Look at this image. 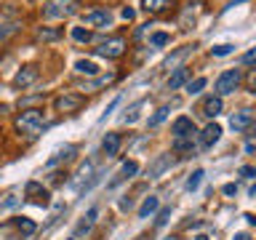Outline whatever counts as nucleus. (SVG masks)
<instances>
[{"instance_id": "nucleus-1", "label": "nucleus", "mask_w": 256, "mask_h": 240, "mask_svg": "<svg viewBox=\"0 0 256 240\" xmlns=\"http://www.w3.org/2000/svg\"><path fill=\"white\" fill-rule=\"evenodd\" d=\"M16 131L30 136V139H35L40 136V131L46 128V120H43V110H22L19 115H16Z\"/></svg>"}, {"instance_id": "nucleus-2", "label": "nucleus", "mask_w": 256, "mask_h": 240, "mask_svg": "<svg viewBox=\"0 0 256 240\" xmlns=\"http://www.w3.org/2000/svg\"><path fill=\"white\" fill-rule=\"evenodd\" d=\"M80 11V0H48L43 8V19H70Z\"/></svg>"}, {"instance_id": "nucleus-3", "label": "nucleus", "mask_w": 256, "mask_h": 240, "mask_svg": "<svg viewBox=\"0 0 256 240\" xmlns=\"http://www.w3.org/2000/svg\"><path fill=\"white\" fill-rule=\"evenodd\" d=\"M54 107H56V112H62V115H75V112H80L86 107V96L78 94V91H62L54 99Z\"/></svg>"}, {"instance_id": "nucleus-4", "label": "nucleus", "mask_w": 256, "mask_h": 240, "mask_svg": "<svg viewBox=\"0 0 256 240\" xmlns=\"http://www.w3.org/2000/svg\"><path fill=\"white\" fill-rule=\"evenodd\" d=\"M240 80H243V75H240V70H224L219 78H216V96H227V94H235L240 88Z\"/></svg>"}, {"instance_id": "nucleus-5", "label": "nucleus", "mask_w": 256, "mask_h": 240, "mask_svg": "<svg viewBox=\"0 0 256 240\" xmlns=\"http://www.w3.org/2000/svg\"><path fill=\"white\" fill-rule=\"evenodd\" d=\"M126 38H110V40H104V43H99L94 48V54L96 56H102V59H120V56L126 54Z\"/></svg>"}, {"instance_id": "nucleus-6", "label": "nucleus", "mask_w": 256, "mask_h": 240, "mask_svg": "<svg viewBox=\"0 0 256 240\" xmlns=\"http://www.w3.org/2000/svg\"><path fill=\"white\" fill-rule=\"evenodd\" d=\"M24 200L38 208H46L51 206V192H48L40 182H27V187H24Z\"/></svg>"}, {"instance_id": "nucleus-7", "label": "nucleus", "mask_w": 256, "mask_h": 240, "mask_svg": "<svg viewBox=\"0 0 256 240\" xmlns=\"http://www.w3.org/2000/svg\"><path fill=\"white\" fill-rule=\"evenodd\" d=\"M83 24L91 30H107L112 27V11L110 8H94V11L83 14Z\"/></svg>"}, {"instance_id": "nucleus-8", "label": "nucleus", "mask_w": 256, "mask_h": 240, "mask_svg": "<svg viewBox=\"0 0 256 240\" xmlns=\"http://www.w3.org/2000/svg\"><path fill=\"white\" fill-rule=\"evenodd\" d=\"M38 78H40V70L35 64H24V67L14 75V88H30Z\"/></svg>"}, {"instance_id": "nucleus-9", "label": "nucleus", "mask_w": 256, "mask_h": 240, "mask_svg": "<svg viewBox=\"0 0 256 240\" xmlns=\"http://www.w3.org/2000/svg\"><path fill=\"white\" fill-rule=\"evenodd\" d=\"M171 134H174V139H190V136H195L198 131H195V123H192V118L182 115V118L174 120Z\"/></svg>"}, {"instance_id": "nucleus-10", "label": "nucleus", "mask_w": 256, "mask_h": 240, "mask_svg": "<svg viewBox=\"0 0 256 240\" xmlns=\"http://www.w3.org/2000/svg\"><path fill=\"white\" fill-rule=\"evenodd\" d=\"M195 51V46H182V48H176L174 54H168L166 59H163V64H160V70H176L179 64L187 59V56Z\"/></svg>"}, {"instance_id": "nucleus-11", "label": "nucleus", "mask_w": 256, "mask_h": 240, "mask_svg": "<svg viewBox=\"0 0 256 240\" xmlns=\"http://www.w3.org/2000/svg\"><path fill=\"white\" fill-rule=\"evenodd\" d=\"M251 123H254V110H240V112H235V115L230 118V128H232L235 134L248 131V128H251Z\"/></svg>"}, {"instance_id": "nucleus-12", "label": "nucleus", "mask_w": 256, "mask_h": 240, "mask_svg": "<svg viewBox=\"0 0 256 240\" xmlns=\"http://www.w3.org/2000/svg\"><path fill=\"white\" fill-rule=\"evenodd\" d=\"M219 136H222V126L208 123L203 131H200V147H203V150H211L214 144L219 142Z\"/></svg>"}, {"instance_id": "nucleus-13", "label": "nucleus", "mask_w": 256, "mask_h": 240, "mask_svg": "<svg viewBox=\"0 0 256 240\" xmlns=\"http://www.w3.org/2000/svg\"><path fill=\"white\" fill-rule=\"evenodd\" d=\"M174 6H176V0H142V8L152 16H160V14L171 11Z\"/></svg>"}, {"instance_id": "nucleus-14", "label": "nucleus", "mask_w": 256, "mask_h": 240, "mask_svg": "<svg viewBox=\"0 0 256 240\" xmlns=\"http://www.w3.org/2000/svg\"><path fill=\"white\" fill-rule=\"evenodd\" d=\"M120 144H123V136H120V134H115V131H110V134L102 139V152H104L107 158H112V155H118Z\"/></svg>"}, {"instance_id": "nucleus-15", "label": "nucleus", "mask_w": 256, "mask_h": 240, "mask_svg": "<svg viewBox=\"0 0 256 240\" xmlns=\"http://www.w3.org/2000/svg\"><path fill=\"white\" fill-rule=\"evenodd\" d=\"M222 96H208V99L203 102V107H200V112H203L206 118H216V115H222Z\"/></svg>"}, {"instance_id": "nucleus-16", "label": "nucleus", "mask_w": 256, "mask_h": 240, "mask_svg": "<svg viewBox=\"0 0 256 240\" xmlns=\"http://www.w3.org/2000/svg\"><path fill=\"white\" fill-rule=\"evenodd\" d=\"M190 78V67H176L174 75L168 78V91H176V88H182L184 83H187Z\"/></svg>"}, {"instance_id": "nucleus-17", "label": "nucleus", "mask_w": 256, "mask_h": 240, "mask_svg": "<svg viewBox=\"0 0 256 240\" xmlns=\"http://www.w3.org/2000/svg\"><path fill=\"white\" fill-rule=\"evenodd\" d=\"M19 30H22V22H3V24H0V46L8 43V40H11Z\"/></svg>"}, {"instance_id": "nucleus-18", "label": "nucleus", "mask_w": 256, "mask_h": 240, "mask_svg": "<svg viewBox=\"0 0 256 240\" xmlns=\"http://www.w3.org/2000/svg\"><path fill=\"white\" fill-rule=\"evenodd\" d=\"M75 72L78 75H86V78H96L99 75V67H96L94 62H88V59H78L75 62Z\"/></svg>"}, {"instance_id": "nucleus-19", "label": "nucleus", "mask_w": 256, "mask_h": 240, "mask_svg": "<svg viewBox=\"0 0 256 240\" xmlns=\"http://www.w3.org/2000/svg\"><path fill=\"white\" fill-rule=\"evenodd\" d=\"M171 163H174L171 155H160V158L155 160V163H152V168H150V179H158V176L163 174L166 168H171Z\"/></svg>"}, {"instance_id": "nucleus-20", "label": "nucleus", "mask_w": 256, "mask_h": 240, "mask_svg": "<svg viewBox=\"0 0 256 240\" xmlns=\"http://www.w3.org/2000/svg\"><path fill=\"white\" fill-rule=\"evenodd\" d=\"M62 35H64V32L54 30V27H38V32H35V38L43 40V43H54V40H59Z\"/></svg>"}, {"instance_id": "nucleus-21", "label": "nucleus", "mask_w": 256, "mask_h": 240, "mask_svg": "<svg viewBox=\"0 0 256 240\" xmlns=\"http://www.w3.org/2000/svg\"><path fill=\"white\" fill-rule=\"evenodd\" d=\"M139 171V163L136 160H128V163H123V168L118 171V179L112 182V184H120V182H126V179H131V176Z\"/></svg>"}, {"instance_id": "nucleus-22", "label": "nucleus", "mask_w": 256, "mask_h": 240, "mask_svg": "<svg viewBox=\"0 0 256 240\" xmlns=\"http://www.w3.org/2000/svg\"><path fill=\"white\" fill-rule=\"evenodd\" d=\"M158 206H160V200H158L155 195H150V198L142 203V208H139V219H147V216H152V214L158 211Z\"/></svg>"}, {"instance_id": "nucleus-23", "label": "nucleus", "mask_w": 256, "mask_h": 240, "mask_svg": "<svg viewBox=\"0 0 256 240\" xmlns=\"http://www.w3.org/2000/svg\"><path fill=\"white\" fill-rule=\"evenodd\" d=\"M96 216H99V208H91V211H88V216H86V222H80V224H78V235H83V232H88V230L94 227Z\"/></svg>"}, {"instance_id": "nucleus-24", "label": "nucleus", "mask_w": 256, "mask_h": 240, "mask_svg": "<svg viewBox=\"0 0 256 240\" xmlns=\"http://www.w3.org/2000/svg\"><path fill=\"white\" fill-rule=\"evenodd\" d=\"M144 104H147V102L142 99V102H136L131 110H126V115H123V123H136V120H139V110L144 107Z\"/></svg>"}, {"instance_id": "nucleus-25", "label": "nucleus", "mask_w": 256, "mask_h": 240, "mask_svg": "<svg viewBox=\"0 0 256 240\" xmlns=\"http://www.w3.org/2000/svg\"><path fill=\"white\" fill-rule=\"evenodd\" d=\"M168 112H171V107H168V104H163V107H160V110L155 112V115L150 118V128H158V126L168 118Z\"/></svg>"}, {"instance_id": "nucleus-26", "label": "nucleus", "mask_w": 256, "mask_h": 240, "mask_svg": "<svg viewBox=\"0 0 256 240\" xmlns=\"http://www.w3.org/2000/svg\"><path fill=\"white\" fill-rule=\"evenodd\" d=\"M91 30H83V27H72V40H78V43H91Z\"/></svg>"}, {"instance_id": "nucleus-27", "label": "nucleus", "mask_w": 256, "mask_h": 240, "mask_svg": "<svg viewBox=\"0 0 256 240\" xmlns=\"http://www.w3.org/2000/svg\"><path fill=\"white\" fill-rule=\"evenodd\" d=\"M192 139H195V136H190V139H176L174 150L176 152H192V150H195V142H192Z\"/></svg>"}, {"instance_id": "nucleus-28", "label": "nucleus", "mask_w": 256, "mask_h": 240, "mask_svg": "<svg viewBox=\"0 0 256 240\" xmlns=\"http://www.w3.org/2000/svg\"><path fill=\"white\" fill-rule=\"evenodd\" d=\"M112 80H115V75H102V78H96L94 83H88L83 88H86V91H96V88H102V86H110Z\"/></svg>"}, {"instance_id": "nucleus-29", "label": "nucleus", "mask_w": 256, "mask_h": 240, "mask_svg": "<svg viewBox=\"0 0 256 240\" xmlns=\"http://www.w3.org/2000/svg\"><path fill=\"white\" fill-rule=\"evenodd\" d=\"M16 227H19L24 235H32V232L38 230V227H35V222H30L27 216H19V219H16Z\"/></svg>"}, {"instance_id": "nucleus-30", "label": "nucleus", "mask_w": 256, "mask_h": 240, "mask_svg": "<svg viewBox=\"0 0 256 240\" xmlns=\"http://www.w3.org/2000/svg\"><path fill=\"white\" fill-rule=\"evenodd\" d=\"M168 43H171V35H166V32H155V35L150 38V46H155V48L168 46Z\"/></svg>"}, {"instance_id": "nucleus-31", "label": "nucleus", "mask_w": 256, "mask_h": 240, "mask_svg": "<svg viewBox=\"0 0 256 240\" xmlns=\"http://www.w3.org/2000/svg\"><path fill=\"white\" fill-rule=\"evenodd\" d=\"M206 83H208L206 78H195V80H190V83H187V91H190L192 96H195V94H200V91L206 88Z\"/></svg>"}, {"instance_id": "nucleus-32", "label": "nucleus", "mask_w": 256, "mask_h": 240, "mask_svg": "<svg viewBox=\"0 0 256 240\" xmlns=\"http://www.w3.org/2000/svg\"><path fill=\"white\" fill-rule=\"evenodd\" d=\"M200 182H203V171H195V174L187 179V184H184V187H187L190 192H195V190L200 187Z\"/></svg>"}, {"instance_id": "nucleus-33", "label": "nucleus", "mask_w": 256, "mask_h": 240, "mask_svg": "<svg viewBox=\"0 0 256 240\" xmlns=\"http://www.w3.org/2000/svg\"><path fill=\"white\" fill-rule=\"evenodd\" d=\"M232 51H235V46L222 43V46H214V48H211V56H230Z\"/></svg>"}, {"instance_id": "nucleus-34", "label": "nucleus", "mask_w": 256, "mask_h": 240, "mask_svg": "<svg viewBox=\"0 0 256 240\" xmlns=\"http://www.w3.org/2000/svg\"><path fill=\"white\" fill-rule=\"evenodd\" d=\"M168 219H171V208L166 206V208H160V214H158V219H155V222H158V227H163Z\"/></svg>"}, {"instance_id": "nucleus-35", "label": "nucleus", "mask_w": 256, "mask_h": 240, "mask_svg": "<svg viewBox=\"0 0 256 240\" xmlns=\"http://www.w3.org/2000/svg\"><path fill=\"white\" fill-rule=\"evenodd\" d=\"M91 171H94V163H83V166H80V171H78V179H88Z\"/></svg>"}, {"instance_id": "nucleus-36", "label": "nucleus", "mask_w": 256, "mask_h": 240, "mask_svg": "<svg viewBox=\"0 0 256 240\" xmlns=\"http://www.w3.org/2000/svg\"><path fill=\"white\" fill-rule=\"evenodd\" d=\"M118 104H120V96H118V99H112V102H110V107H107V110H104V115L99 118V123H104V120H107V118H110V112H112V110H115V107H118Z\"/></svg>"}, {"instance_id": "nucleus-37", "label": "nucleus", "mask_w": 256, "mask_h": 240, "mask_svg": "<svg viewBox=\"0 0 256 240\" xmlns=\"http://www.w3.org/2000/svg\"><path fill=\"white\" fill-rule=\"evenodd\" d=\"M240 176H246V179H254V176H256V168L243 166V168H240Z\"/></svg>"}, {"instance_id": "nucleus-38", "label": "nucleus", "mask_w": 256, "mask_h": 240, "mask_svg": "<svg viewBox=\"0 0 256 240\" xmlns=\"http://www.w3.org/2000/svg\"><path fill=\"white\" fill-rule=\"evenodd\" d=\"M254 59H256V51L251 48V51H246V56H243V64H246V67H251V64H254Z\"/></svg>"}, {"instance_id": "nucleus-39", "label": "nucleus", "mask_w": 256, "mask_h": 240, "mask_svg": "<svg viewBox=\"0 0 256 240\" xmlns=\"http://www.w3.org/2000/svg\"><path fill=\"white\" fill-rule=\"evenodd\" d=\"M222 192H224V195H235V192H238V184H224Z\"/></svg>"}, {"instance_id": "nucleus-40", "label": "nucleus", "mask_w": 256, "mask_h": 240, "mask_svg": "<svg viewBox=\"0 0 256 240\" xmlns=\"http://www.w3.org/2000/svg\"><path fill=\"white\" fill-rule=\"evenodd\" d=\"M134 16H136L134 8H123V19H126V22H134Z\"/></svg>"}, {"instance_id": "nucleus-41", "label": "nucleus", "mask_w": 256, "mask_h": 240, "mask_svg": "<svg viewBox=\"0 0 256 240\" xmlns=\"http://www.w3.org/2000/svg\"><path fill=\"white\" fill-rule=\"evenodd\" d=\"M16 203H19V198H11V200H6V203L0 206V211H6V208H14Z\"/></svg>"}, {"instance_id": "nucleus-42", "label": "nucleus", "mask_w": 256, "mask_h": 240, "mask_svg": "<svg viewBox=\"0 0 256 240\" xmlns=\"http://www.w3.org/2000/svg\"><path fill=\"white\" fill-rule=\"evenodd\" d=\"M232 240H254V238L248 235V232H235V235H232Z\"/></svg>"}, {"instance_id": "nucleus-43", "label": "nucleus", "mask_w": 256, "mask_h": 240, "mask_svg": "<svg viewBox=\"0 0 256 240\" xmlns=\"http://www.w3.org/2000/svg\"><path fill=\"white\" fill-rule=\"evenodd\" d=\"M195 240H208V238H206V235H198V238H195Z\"/></svg>"}, {"instance_id": "nucleus-44", "label": "nucleus", "mask_w": 256, "mask_h": 240, "mask_svg": "<svg viewBox=\"0 0 256 240\" xmlns=\"http://www.w3.org/2000/svg\"><path fill=\"white\" fill-rule=\"evenodd\" d=\"M72 240H78V238H72Z\"/></svg>"}]
</instances>
